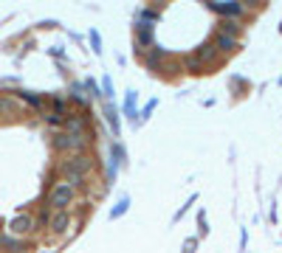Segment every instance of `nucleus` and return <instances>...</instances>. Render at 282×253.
<instances>
[{"label": "nucleus", "mask_w": 282, "mask_h": 253, "mask_svg": "<svg viewBox=\"0 0 282 253\" xmlns=\"http://www.w3.org/2000/svg\"><path fill=\"white\" fill-rule=\"evenodd\" d=\"M74 197H77V189H74L68 180H59V183H54V189H51V194H48V205L54 211L68 208V205L74 203Z\"/></svg>", "instance_id": "f257e3e1"}, {"label": "nucleus", "mask_w": 282, "mask_h": 253, "mask_svg": "<svg viewBox=\"0 0 282 253\" xmlns=\"http://www.w3.org/2000/svg\"><path fill=\"white\" fill-rule=\"evenodd\" d=\"M85 135L82 133H59L54 138V147L59 149V152H82L85 149Z\"/></svg>", "instance_id": "f03ea898"}, {"label": "nucleus", "mask_w": 282, "mask_h": 253, "mask_svg": "<svg viewBox=\"0 0 282 253\" xmlns=\"http://www.w3.org/2000/svg\"><path fill=\"white\" fill-rule=\"evenodd\" d=\"M59 169H62V175H65V172H79V175H88V172L93 169V158H91V155H74V158H68Z\"/></svg>", "instance_id": "7ed1b4c3"}, {"label": "nucleus", "mask_w": 282, "mask_h": 253, "mask_svg": "<svg viewBox=\"0 0 282 253\" xmlns=\"http://www.w3.org/2000/svg\"><path fill=\"white\" fill-rule=\"evenodd\" d=\"M215 45H218L223 54H237V51L243 48V42H240L237 34H223V31L215 34Z\"/></svg>", "instance_id": "20e7f679"}, {"label": "nucleus", "mask_w": 282, "mask_h": 253, "mask_svg": "<svg viewBox=\"0 0 282 253\" xmlns=\"http://www.w3.org/2000/svg\"><path fill=\"white\" fill-rule=\"evenodd\" d=\"M9 228H12V233L23 236V233H31V231H34V219L23 214V217H14L12 222H9Z\"/></svg>", "instance_id": "39448f33"}, {"label": "nucleus", "mask_w": 282, "mask_h": 253, "mask_svg": "<svg viewBox=\"0 0 282 253\" xmlns=\"http://www.w3.org/2000/svg\"><path fill=\"white\" fill-rule=\"evenodd\" d=\"M48 225H51V231H54V233H65V228L70 225L68 211H65V208H56V214L48 219Z\"/></svg>", "instance_id": "423d86ee"}, {"label": "nucleus", "mask_w": 282, "mask_h": 253, "mask_svg": "<svg viewBox=\"0 0 282 253\" xmlns=\"http://www.w3.org/2000/svg\"><path fill=\"white\" fill-rule=\"evenodd\" d=\"M195 56H197V59H200L203 65L218 62V45H197V48H195Z\"/></svg>", "instance_id": "0eeeda50"}, {"label": "nucleus", "mask_w": 282, "mask_h": 253, "mask_svg": "<svg viewBox=\"0 0 282 253\" xmlns=\"http://www.w3.org/2000/svg\"><path fill=\"white\" fill-rule=\"evenodd\" d=\"M135 45H138V51L150 48V45H153V28H150V26H138V31H135Z\"/></svg>", "instance_id": "6e6552de"}, {"label": "nucleus", "mask_w": 282, "mask_h": 253, "mask_svg": "<svg viewBox=\"0 0 282 253\" xmlns=\"http://www.w3.org/2000/svg\"><path fill=\"white\" fill-rule=\"evenodd\" d=\"M215 9H218L220 14H232V17H243V14H246V6H243V3H229V6H226V3H215Z\"/></svg>", "instance_id": "1a4fd4ad"}, {"label": "nucleus", "mask_w": 282, "mask_h": 253, "mask_svg": "<svg viewBox=\"0 0 282 253\" xmlns=\"http://www.w3.org/2000/svg\"><path fill=\"white\" fill-rule=\"evenodd\" d=\"M85 124H88V118H85V115H70V118H65V121H62L65 133H82Z\"/></svg>", "instance_id": "9d476101"}, {"label": "nucleus", "mask_w": 282, "mask_h": 253, "mask_svg": "<svg viewBox=\"0 0 282 253\" xmlns=\"http://www.w3.org/2000/svg\"><path fill=\"white\" fill-rule=\"evenodd\" d=\"M183 70H186V73H200V70H203V62H200L197 56H189V59H183Z\"/></svg>", "instance_id": "9b49d317"}, {"label": "nucleus", "mask_w": 282, "mask_h": 253, "mask_svg": "<svg viewBox=\"0 0 282 253\" xmlns=\"http://www.w3.org/2000/svg\"><path fill=\"white\" fill-rule=\"evenodd\" d=\"M161 56H164L161 48H153V54L147 56V68L150 70H158V68H161Z\"/></svg>", "instance_id": "f8f14e48"}, {"label": "nucleus", "mask_w": 282, "mask_h": 253, "mask_svg": "<svg viewBox=\"0 0 282 253\" xmlns=\"http://www.w3.org/2000/svg\"><path fill=\"white\" fill-rule=\"evenodd\" d=\"M70 96H74V98H77V101H82V104H88V96H85V87H82V84H70Z\"/></svg>", "instance_id": "ddd939ff"}, {"label": "nucleus", "mask_w": 282, "mask_h": 253, "mask_svg": "<svg viewBox=\"0 0 282 253\" xmlns=\"http://www.w3.org/2000/svg\"><path fill=\"white\" fill-rule=\"evenodd\" d=\"M0 245L3 247H12V250H23V242L14 236H0Z\"/></svg>", "instance_id": "4468645a"}, {"label": "nucleus", "mask_w": 282, "mask_h": 253, "mask_svg": "<svg viewBox=\"0 0 282 253\" xmlns=\"http://www.w3.org/2000/svg\"><path fill=\"white\" fill-rule=\"evenodd\" d=\"M218 31H223V34H240V26H237L234 20H223Z\"/></svg>", "instance_id": "2eb2a0df"}, {"label": "nucleus", "mask_w": 282, "mask_h": 253, "mask_svg": "<svg viewBox=\"0 0 282 253\" xmlns=\"http://www.w3.org/2000/svg\"><path fill=\"white\" fill-rule=\"evenodd\" d=\"M65 180H68L74 189H79V186L85 183V175H79V172H65Z\"/></svg>", "instance_id": "dca6fc26"}, {"label": "nucleus", "mask_w": 282, "mask_h": 253, "mask_svg": "<svg viewBox=\"0 0 282 253\" xmlns=\"http://www.w3.org/2000/svg\"><path fill=\"white\" fill-rule=\"evenodd\" d=\"M240 3H243L246 9H251V12H257L260 6H265V0H240Z\"/></svg>", "instance_id": "f3484780"}, {"label": "nucleus", "mask_w": 282, "mask_h": 253, "mask_svg": "<svg viewBox=\"0 0 282 253\" xmlns=\"http://www.w3.org/2000/svg\"><path fill=\"white\" fill-rule=\"evenodd\" d=\"M23 98H26L28 104H34V107H42V98L40 96H31V93H20Z\"/></svg>", "instance_id": "a211bd4d"}, {"label": "nucleus", "mask_w": 282, "mask_h": 253, "mask_svg": "<svg viewBox=\"0 0 282 253\" xmlns=\"http://www.w3.org/2000/svg\"><path fill=\"white\" fill-rule=\"evenodd\" d=\"M127 205H130V200H127V197H124V200H121V203L116 205V211H113V217H119V214H121V211L127 208Z\"/></svg>", "instance_id": "6ab92c4d"}, {"label": "nucleus", "mask_w": 282, "mask_h": 253, "mask_svg": "<svg viewBox=\"0 0 282 253\" xmlns=\"http://www.w3.org/2000/svg\"><path fill=\"white\" fill-rule=\"evenodd\" d=\"M91 42H93V51H99V34H96V31L91 34Z\"/></svg>", "instance_id": "aec40b11"}, {"label": "nucleus", "mask_w": 282, "mask_h": 253, "mask_svg": "<svg viewBox=\"0 0 282 253\" xmlns=\"http://www.w3.org/2000/svg\"><path fill=\"white\" fill-rule=\"evenodd\" d=\"M183 247H186V250H189V247H197V239H186V242H183Z\"/></svg>", "instance_id": "412c9836"}]
</instances>
